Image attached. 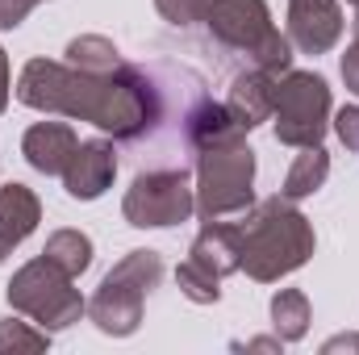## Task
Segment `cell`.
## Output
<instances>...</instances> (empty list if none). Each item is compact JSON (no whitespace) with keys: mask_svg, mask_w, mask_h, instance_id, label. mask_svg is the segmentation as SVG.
<instances>
[{"mask_svg":"<svg viewBox=\"0 0 359 355\" xmlns=\"http://www.w3.org/2000/svg\"><path fill=\"white\" fill-rule=\"evenodd\" d=\"M17 100L46 117L88 121L113 142H134L163 117V84L130 63L117 72H80L72 63L29 59L17 76Z\"/></svg>","mask_w":359,"mask_h":355,"instance_id":"6da1fadb","label":"cell"},{"mask_svg":"<svg viewBox=\"0 0 359 355\" xmlns=\"http://www.w3.org/2000/svg\"><path fill=\"white\" fill-rule=\"evenodd\" d=\"M255 205V151L247 138L196 151V213L201 222H234Z\"/></svg>","mask_w":359,"mask_h":355,"instance_id":"277c9868","label":"cell"},{"mask_svg":"<svg viewBox=\"0 0 359 355\" xmlns=\"http://www.w3.org/2000/svg\"><path fill=\"white\" fill-rule=\"evenodd\" d=\"M188 264H196L201 272L226 280L238 272V230L234 222H205L201 234L188 247Z\"/></svg>","mask_w":359,"mask_h":355,"instance_id":"4fadbf2b","label":"cell"},{"mask_svg":"<svg viewBox=\"0 0 359 355\" xmlns=\"http://www.w3.org/2000/svg\"><path fill=\"white\" fill-rule=\"evenodd\" d=\"M339 72H343V84H347V92H355V96H359V38H351V46L343 51Z\"/></svg>","mask_w":359,"mask_h":355,"instance_id":"603a6c76","label":"cell"},{"mask_svg":"<svg viewBox=\"0 0 359 355\" xmlns=\"http://www.w3.org/2000/svg\"><path fill=\"white\" fill-rule=\"evenodd\" d=\"M42 255L50 260V264H59L67 276H84L92 267V239L84 230H55L50 239H46V247H42Z\"/></svg>","mask_w":359,"mask_h":355,"instance_id":"e0dca14e","label":"cell"},{"mask_svg":"<svg viewBox=\"0 0 359 355\" xmlns=\"http://www.w3.org/2000/svg\"><path fill=\"white\" fill-rule=\"evenodd\" d=\"M271 100H276V76L251 67L243 76H234L230 84V96H226V109L234 113V121L251 134L255 126H264L271 117Z\"/></svg>","mask_w":359,"mask_h":355,"instance_id":"5bb4252c","label":"cell"},{"mask_svg":"<svg viewBox=\"0 0 359 355\" xmlns=\"http://www.w3.org/2000/svg\"><path fill=\"white\" fill-rule=\"evenodd\" d=\"M121 213L134 230H168L196 213V184L188 168H159L142 172L126 188Z\"/></svg>","mask_w":359,"mask_h":355,"instance_id":"ba28073f","label":"cell"},{"mask_svg":"<svg viewBox=\"0 0 359 355\" xmlns=\"http://www.w3.org/2000/svg\"><path fill=\"white\" fill-rule=\"evenodd\" d=\"M276 142L284 147H322L330 130V84L318 72H284L276 76V100H271Z\"/></svg>","mask_w":359,"mask_h":355,"instance_id":"52a82bcc","label":"cell"},{"mask_svg":"<svg viewBox=\"0 0 359 355\" xmlns=\"http://www.w3.org/2000/svg\"><path fill=\"white\" fill-rule=\"evenodd\" d=\"M271 330L280 343H301L309 335V297L301 288H280L271 297Z\"/></svg>","mask_w":359,"mask_h":355,"instance_id":"2e32d148","label":"cell"},{"mask_svg":"<svg viewBox=\"0 0 359 355\" xmlns=\"http://www.w3.org/2000/svg\"><path fill=\"white\" fill-rule=\"evenodd\" d=\"M38 222H42L38 192L25 188V184H17V180L0 184V264H4V255L13 247H21L38 230Z\"/></svg>","mask_w":359,"mask_h":355,"instance_id":"7c38bea8","label":"cell"},{"mask_svg":"<svg viewBox=\"0 0 359 355\" xmlns=\"http://www.w3.org/2000/svg\"><path fill=\"white\" fill-rule=\"evenodd\" d=\"M159 280H163L159 251H130L121 264H113V272L100 280V288L88 301V318L96 322V330L113 339L134 335L142 326L147 297L159 288Z\"/></svg>","mask_w":359,"mask_h":355,"instance_id":"5b68a950","label":"cell"},{"mask_svg":"<svg viewBox=\"0 0 359 355\" xmlns=\"http://www.w3.org/2000/svg\"><path fill=\"white\" fill-rule=\"evenodd\" d=\"M4 297H8V305L21 318L38 322L46 330H67V326H76L88 314V301L80 297L76 276H67L63 267L50 264L46 255H38L25 267H17L13 280H8V288H4Z\"/></svg>","mask_w":359,"mask_h":355,"instance_id":"8992f818","label":"cell"},{"mask_svg":"<svg viewBox=\"0 0 359 355\" xmlns=\"http://www.w3.org/2000/svg\"><path fill=\"white\" fill-rule=\"evenodd\" d=\"M76 147H80V138H76V130L67 121H38L21 138L25 163L34 172H42V176H63V168H67V159H72Z\"/></svg>","mask_w":359,"mask_h":355,"instance_id":"8fae6325","label":"cell"},{"mask_svg":"<svg viewBox=\"0 0 359 355\" xmlns=\"http://www.w3.org/2000/svg\"><path fill=\"white\" fill-rule=\"evenodd\" d=\"M355 8H359V4H355ZM355 38H359V13H355Z\"/></svg>","mask_w":359,"mask_h":355,"instance_id":"4316f807","label":"cell"},{"mask_svg":"<svg viewBox=\"0 0 359 355\" xmlns=\"http://www.w3.org/2000/svg\"><path fill=\"white\" fill-rule=\"evenodd\" d=\"M67 63L80 67V72H117L126 59L104 34H80V38L67 42Z\"/></svg>","mask_w":359,"mask_h":355,"instance_id":"ac0fdd59","label":"cell"},{"mask_svg":"<svg viewBox=\"0 0 359 355\" xmlns=\"http://www.w3.org/2000/svg\"><path fill=\"white\" fill-rule=\"evenodd\" d=\"M176 284L192 305H217V301H222V280L209 276V272H201V267L188 264V260L176 267Z\"/></svg>","mask_w":359,"mask_h":355,"instance_id":"ffe728a7","label":"cell"},{"mask_svg":"<svg viewBox=\"0 0 359 355\" xmlns=\"http://www.w3.org/2000/svg\"><path fill=\"white\" fill-rule=\"evenodd\" d=\"M117 176V151L109 138H88L72 151L67 168H63V188L72 201H96L109 192V184Z\"/></svg>","mask_w":359,"mask_h":355,"instance_id":"30bf717a","label":"cell"},{"mask_svg":"<svg viewBox=\"0 0 359 355\" xmlns=\"http://www.w3.org/2000/svg\"><path fill=\"white\" fill-rule=\"evenodd\" d=\"M280 347H284L280 339H251L247 343V351H280Z\"/></svg>","mask_w":359,"mask_h":355,"instance_id":"484cf974","label":"cell"},{"mask_svg":"<svg viewBox=\"0 0 359 355\" xmlns=\"http://www.w3.org/2000/svg\"><path fill=\"white\" fill-rule=\"evenodd\" d=\"M42 0H0V29H17Z\"/></svg>","mask_w":359,"mask_h":355,"instance_id":"7402d4cb","label":"cell"},{"mask_svg":"<svg viewBox=\"0 0 359 355\" xmlns=\"http://www.w3.org/2000/svg\"><path fill=\"white\" fill-rule=\"evenodd\" d=\"M322 351L334 355V351H359V335H334V339H326L322 343Z\"/></svg>","mask_w":359,"mask_h":355,"instance_id":"cb8c5ba5","label":"cell"},{"mask_svg":"<svg viewBox=\"0 0 359 355\" xmlns=\"http://www.w3.org/2000/svg\"><path fill=\"white\" fill-rule=\"evenodd\" d=\"M234 230H238V272H247L259 284L292 276L313 260L318 247L309 217L284 192L255 201L243 217H234Z\"/></svg>","mask_w":359,"mask_h":355,"instance_id":"7a4b0ae2","label":"cell"},{"mask_svg":"<svg viewBox=\"0 0 359 355\" xmlns=\"http://www.w3.org/2000/svg\"><path fill=\"white\" fill-rule=\"evenodd\" d=\"M213 42L238 51L251 59V67L284 76L292 67V42L271 25V8L264 0H213V8L201 21Z\"/></svg>","mask_w":359,"mask_h":355,"instance_id":"3957f363","label":"cell"},{"mask_svg":"<svg viewBox=\"0 0 359 355\" xmlns=\"http://www.w3.org/2000/svg\"><path fill=\"white\" fill-rule=\"evenodd\" d=\"M343 4L339 0H288V42L301 55H326L343 38Z\"/></svg>","mask_w":359,"mask_h":355,"instance_id":"9c48e42d","label":"cell"},{"mask_svg":"<svg viewBox=\"0 0 359 355\" xmlns=\"http://www.w3.org/2000/svg\"><path fill=\"white\" fill-rule=\"evenodd\" d=\"M347 4H359V0H347Z\"/></svg>","mask_w":359,"mask_h":355,"instance_id":"83f0119b","label":"cell"},{"mask_svg":"<svg viewBox=\"0 0 359 355\" xmlns=\"http://www.w3.org/2000/svg\"><path fill=\"white\" fill-rule=\"evenodd\" d=\"M8 96H13V80H8V55L0 46V113L8 109Z\"/></svg>","mask_w":359,"mask_h":355,"instance_id":"d4e9b609","label":"cell"},{"mask_svg":"<svg viewBox=\"0 0 359 355\" xmlns=\"http://www.w3.org/2000/svg\"><path fill=\"white\" fill-rule=\"evenodd\" d=\"M50 347V330L38 322H21V318H4L0 322V355L8 351H46Z\"/></svg>","mask_w":359,"mask_h":355,"instance_id":"d6986e66","label":"cell"},{"mask_svg":"<svg viewBox=\"0 0 359 355\" xmlns=\"http://www.w3.org/2000/svg\"><path fill=\"white\" fill-rule=\"evenodd\" d=\"M155 8H159V17H163L168 25L192 29V25L205 21V13L213 8V0H155Z\"/></svg>","mask_w":359,"mask_h":355,"instance_id":"44dd1931","label":"cell"},{"mask_svg":"<svg viewBox=\"0 0 359 355\" xmlns=\"http://www.w3.org/2000/svg\"><path fill=\"white\" fill-rule=\"evenodd\" d=\"M330 176V155H326V147H301V155L292 159V168H288V176H284V196L288 201H305V196H313L322 184Z\"/></svg>","mask_w":359,"mask_h":355,"instance_id":"9a60e30c","label":"cell"}]
</instances>
